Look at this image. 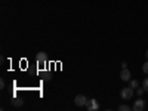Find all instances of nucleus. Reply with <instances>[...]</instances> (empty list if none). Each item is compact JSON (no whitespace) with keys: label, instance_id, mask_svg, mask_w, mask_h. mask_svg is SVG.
I'll return each instance as SVG.
<instances>
[{"label":"nucleus","instance_id":"obj_2","mask_svg":"<svg viewBox=\"0 0 148 111\" xmlns=\"http://www.w3.org/2000/svg\"><path fill=\"white\" fill-rule=\"evenodd\" d=\"M86 102H88V98H86L84 95H77L76 98H74V104H76L77 107H86Z\"/></svg>","mask_w":148,"mask_h":111},{"label":"nucleus","instance_id":"obj_1","mask_svg":"<svg viewBox=\"0 0 148 111\" xmlns=\"http://www.w3.org/2000/svg\"><path fill=\"white\" fill-rule=\"evenodd\" d=\"M120 96H121V99H125V101H127V99H130V98L133 96V89L130 88H123L121 89V92H120Z\"/></svg>","mask_w":148,"mask_h":111},{"label":"nucleus","instance_id":"obj_16","mask_svg":"<svg viewBox=\"0 0 148 111\" xmlns=\"http://www.w3.org/2000/svg\"><path fill=\"white\" fill-rule=\"evenodd\" d=\"M147 58H148V51H147Z\"/></svg>","mask_w":148,"mask_h":111},{"label":"nucleus","instance_id":"obj_15","mask_svg":"<svg viewBox=\"0 0 148 111\" xmlns=\"http://www.w3.org/2000/svg\"><path fill=\"white\" fill-rule=\"evenodd\" d=\"M121 68H127V62H121Z\"/></svg>","mask_w":148,"mask_h":111},{"label":"nucleus","instance_id":"obj_4","mask_svg":"<svg viewBox=\"0 0 148 111\" xmlns=\"http://www.w3.org/2000/svg\"><path fill=\"white\" fill-rule=\"evenodd\" d=\"M36 59H37V64H39L40 67H43L46 64V61H47V56H46L45 52H39L36 55Z\"/></svg>","mask_w":148,"mask_h":111},{"label":"nucleus","instance_id":"obj_11","mask_svg":"<svg viewBox=\"0 0 148 111\" xmlns=\"http://www.w3.org/2000/svg\"><path fill=\"white\" fill-rule=\"evenodd\" d=\"M144 92H145V89H144V88H138V89H136V95H138V96H142V95H144Z\"/></svg>","mask_w":148,"mask_h":111},{"label":"nucleus","instance_id":"obj_6","mask_svg":"<svg viewBox=\"0 0 148 111\" xmlns=\"http://www.w3.org/2000/svg\"><path fill=\"white\" fill-rule=\"evenodd\" d=\"M120 79L123 82H130V71L127 68H123L121 73H120Z\"/></svg>","mask_w":148,"mask_h":111},{"label":"nucleus","instance_id":"obj_3","mask_svg":"<svg viewBox=\"0 0 148 111\" xmlns=\"http://www.w3.org/2000/svg\"><path fill=\"white\" fill-rule=\"evenodd\" d=\"M86 108H88L89 111H96V110H99V104H98L96 99H88V102H86Z\"/></svg>","mask_w":148,"mask_h":111},{"label":"nucleus","instance_id":"obj_8","mask_svg":"<svg viewBox=\"0 0 148 111\" xmlns=\"http://www.w3.org/2000/svg\"><path fill=\"white\" fill-rule=\"evenodd\" d=\"M129 86H130L132 89H138L139 83H138V80H132V79H130V83H129Z\"/></svg>","mask_w":148,"mask_h":111},{"label":"nucleus","instance_id":"obj_12","mask_svg":"<svg viewBox=\"0 0 148 111\" xmlns=\"http://www.w3.org/2000/svg\"><path fill=\"white\" fill-rule=\"evenodd\" d=\"M43 79H45L46 82H47V80H51V79H52V74H51V73H45V76H43Z\"/></svg>","mask_w":148,"mask_h":111},{"label":"nucleus","instance_id":"obj_13","mask_svg":"<svg viewBox=\"0 0 148 111\" xmlns=\"http://www.w3.org/2000/svg\"><path fill=\"white\" fill-rule=\"evenodd\" d=\"M142 70H144V73H145V74H148V61H147V62L144 64V67H142Z\"/></svg>","mask_w":148,"mask_h":111},{"label":"nucleus","instance_id":"obj_10","mask_svg":"<svg viewBox=\"0 0 148 111\" xmlns=\"http://www.w3.org/2000/svg\"><path fill=\"white\" fill-rule=\"evenodd\" d=\"M142 88L145 89V92H148V79H144V82H142Z\"/></svg>","mask_w":148,"mask_h":111},{"label":"nucleus","instance_id":"obj_7","mask_svg":"<svg viewBox=\"0 0 148 111\" xmlns=\"http://www.w3.org/2000/svg\"><path fill=\"white\" fill-rule=\"evenodd\" d=\"M12 105L14 107H22L24 105V99H21V98H14V99H12Z\"/></svg>","mask_w":148,"mask_h":111},{"label":"nucleus","instance_id":"obj_14","mask_svg":"<svg viewBox=\"0 0 148 111\" xmlns=\"http://www.w3.org/2000/svg\"><path fill=\"white\" fill-rule=\"evenodd\" d=\"M0 89H5V80H0Z\"/></svg>","mask_w":148,"mask_h":111},{"label":"nucleus","instance_id":"obj_9","mask_svg":"<svg viewBox=\"0 0 148 111\" xmlns=\"http://www.w3.org/2000/svg\"><path fill=\"white\" fill-rule=\"evenodd\" d=\"M119 111H130V107L123 104V105H120V107H119Z\"/></svg>","mask_w":148,"mask_h":111},{"label":"nucleus","instance_id":"obj_5","mask_svg":"<svg viewBox=\"0 0 148 111\" xmlns=\"http://www.w3.org/2000/svg\"><path fill=\"white\" fill-rule=\"evenodd\" d=\"M144 108H145V101H144V99H141V98L135 101V104H133V107H132V110H133V111H142Z\"/></svg>","mask_w":148,"mask_h":111}]
</instances>
